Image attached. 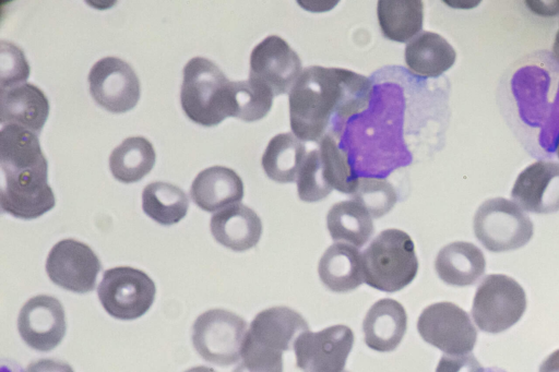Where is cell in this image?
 <instances>
[{
    "label": "cell",
    "mask_w": 559,
    "mask_h": 372,
    "mask_svg": "<svg viewBox=\"0 0 559 372\" xmlns=\"http://www.w3.org/2000/svg\"><path fill=\"white\" fill-rule=\"evenodd\" d=\"M370 97L366 76L342 68L309 67L289 92L292 131L302 142L319 143L366 109Z\"/></svg>",
    "instance_id": "6da1fadb"
},
{
    "label": "cell",
    "mask_w": 559,
    "mask_h": 372,
    "mask_svg": "<svg viewBox=\"0 0 559 372\" xmlns=\"http://www.w3.org/2000/svg\"><path fill=\"white\" fill-rule=\"evenodd\" d=\"M1 193L3 213L35 219L53 208L56 199L48 184V164L37 134L15 124L0 132Z\"/></svg>",
    "instance_id": "7a4b0ae2"
},
{
    "label": "cell",
    "mask_w": 559,
    "mask_h": 372,
    "mask_svg": "<svg viewBox=\"0 0 559 372\" xmlns=\"http://www.w3.org/2000/svg\"><path fill=\"white\" fill-rule=\"evenodd\" d=\"M306 331H309L306 320L288 307L259 312L247 329L239 364L251 371L283 370V352L292 349L296 338Z\"/></svg>",
    "instance_id": "3957f363"
},
{
    "label": "cell",
    "mask_w": 559,
    "mask_h": 372,
    "mask_svg": "<svg viewBox=\"0 0 559 372\" xmlns=\"http://www.w3.org/2000/svg\"><path fill=\"white\" fill-rule=\"evenodd\" d=\"M365 283L383 292L400 291L418 272L415 244L403 230L381 231L361 253Z\"/></svg>",
    "instance_id": "277c9868"
},
{
    "label": "cell",
    "mask_w": 559,
    "mask_h": 372,
    "mask_svg": "<svg viewBox=\"0 0 559 372\" xmlns=\"http://www.w3.org/2000/svg\"><path fill=\"white\" fill-rule=\"evenodd\" d=\"M551 79L547 69L528 64L518 70L511 83L521 120L539 130L538 143L548 153L555 152L559 139V88L551 93L559 76L549 93Z\"/></svg>",
    "instance_id": "5b68a950"
},
{
    "label": "cell",
    "mask_w": 559,
    "mask_h": 372,
    "mask_svg": "<svg viewBox=\"0 0 559 372\" xmlns=\"http://www.w3.org/2000/svg\"><path fill=\"white\" fill-rule=\"evenodd\" d=\"M229 83L222 70L203 57L190 59L183 68L180 103L197 124L214 127L230 117Z\"/></svg>",
    "instance_id": "8992f818"
},
{
    "label": "cell",
    "mask_w": 559,
    "mask_h": 372,
    "mask_svg": "<svg viewBox=\"0 0 559 372\" xmlns=\"http://www.w3.org/2000/svg\"><path fill=\"white\" fill-rule=\"evenodd\" d=\"M473 228L477 240L496 253L524 247L534 233L527 214L504 197L486 200L475 213Z\"/></svg>",
    "instance_id": "52a82bcc"
},
{
    "label": "cell",
    "mask_w": 559,
    "mask_h": 372,
    "mask_svg": "<svg viewBox=\"0 0 559 372\" xmlns=\"http://www.w3.org/2000/svg\"><path fill=\"white\" fill-rule=\"evenodd\" d=\"M525 309L523 287L510 276L490 274L476 289L472 316L480 331L498 334L519 322Z\"/></svg>",
    "instance_id": "ba28073f"
},
{
    "label": "cell",
    "mask_w": 559,
    "mask_h": 372,
    "mask_svg": "<svg viewBox=\"0 0 559 372\" xmlns=\"http://www.w3.org/2000/svg\"><path fill=\"white\" fill-rule=\"evenodd\" d=\"M247 322L223 309H212L198 316L192 326V343L207 362L227 367L241 358Z\"/></svg>",
    "instance_id": "9c48e42d"
},
{
    "label": "cell",
    "mask_w": 559,
    "mask_h": 372,
    "mask_svg": "<svg viewBox=\"0 0 559 372\" xmlns=\"http://www.w3.org/2000/svg\"><path fill=\"white\" fill-rule=\"evenodd\" d=\"M105 311L118 320H134L152 307L156 287L141 269L119 266L104 272L97 289Z\"/></svg>",
    "instance_id": "30bf717a"
},
{
    "label": "cell",
    "mask_w": 559,
    "mask_h": 372,
    "mask_svg": "<svg viewBox=\"0 0 559 372\" xmlns=\"http://www.w3.org/2000/svg\"><path fill=\"white\" fill-rule=\"evenodd\" d=\"M417 331L426 343L445 355L469 353L477 340L467 312L448 301L426 307L418 317Z\"/></svg>",
    "instance_id": "8fae6325"
},
{
    "label": "cell",
    "mask_w": 559,
    "mask_h": 372,
    "mask_svg": "<svg viewBox=\"0 0 559 372\" xmlns=\"http://www.w3.org/2000/svg\"><path fill=\"white\" fill-rule=\"evenodd\" d=\"M354 339L353 331L343 324L306 331L294 343L296 364L302 372H342Z\"/></svg>",
    "instance_id": "7c38bea8"
},
{
    "label": "cell",
    "mask_w": 559,
    "mask_h": 372,
    "mask_svg": "<svg viewBox=\"0 0 559 372\" xmlns=\"http://www.w3.org/2000/svg\"><path fill=\"white\" fill-rule=\"evenodd\" d=\"M100 261L85 243L74 239H63L50 250L46 261V272L57 286L76 293H85L95 288Z\"/></svg>",
    "instance_id": "4fadbf2b"
},
{
    "label": "cell",
    "mask_w": 559,
    "mask_h": 372,
    "mask_svg": "<svg viewBox=\"0 0 559 372\" xmlns=\"http://www.w3.org/2000/svg\"><path fill=\"white\" fill-rule=\"evenodd\" d=\"M90 93L104 109L122 113L135 107L140 99V81L134 70L117 57H105L88 73Z\"/></svg>",
    "instance_id": "5bb4252c"
},
{
    "label": "cell",
    "mask_w": 559,
    "mask_h": 372,
    "mask_svg": "<svg viewBox=\"0 0 559 372\" xmlns=\"http://www.w3.org/2000/svg\"><path fill=\"white\" fill-rule=\"evenodd\" d=\"M300 74L299 56L280 36H267L252 49L249 77L266 85L274 95L290 92Z\"/></svg>",
    "instance_id": "9a60e30c"
},
{
    "label": "cell",
    "mask_w": 559,
    "mask_h": 372,
    "mask_svg": "<svg viewBox=\"0 0 559 372\" xmlns=\"http://www.w3.org/2000/svg\"><path fill=\"white\" fill-rule=\"evenodd\" d=\"M17 329L22 339L37 351H50L64 337L67 324L62 304L47 295L31 298L21 309Z\"/></svg>",
    "instance_id": "2e32d148"
},
{
    "label": "cell",
    "mask_w": 559,
    "mask_h": 372,
    "mask_svg": "<svg viewBox=\"0 0 559 372\" xmlns=\"http://www.w3.org/2000/svg\"><path fill=\"white\" fill-rule=\"evenodd\" d=\"M511 197L531 213L559 212V163L537 160L527 166L518 176Z\"/></svg>",
    "instance_id": "e0dca14e"
},
{
    "label": "cell",
    "mask_w": 559,
    "mask_h": 372,
    "mask_svg": "<svg viewBox=\"0 0 559 372\" xmlns=\"http://www.w3.org/2000/svg\"><path fill=\"white\" fill-rule=\"evenodd\" d=\"M49 115V101L44 92L24 83L0 93V122L15 124L39 134Z\"/></svg>",
    "instance_id": "ac0fdd59"
},
{
    "label": "cell",
    "mask_w": 559,
    "mask_h": 372,
    "mask_svg": "<svg viewBox=\"0 0 559 372\" xmlns=\"http://www.w3.org/2000/svg\"><path fill=\"white\" fill-rule=\"evenodd\" d=\"M406 329L407 314L404 307L390 298L374 302L362 322L365 344L379 352L395 350Z\"/></svg>",
    "instance_id": "d6986e66"
},
{
    "label": "cell",
    "mask_w": 559,
    "mask_h": 372,
    "mask_svg": "<svg viewBox=\"0 0 559 372\" xmlns=\"http://www.w3.org/2000/svg\"><path fill=\"white\" fill-rule=\"evenodd\" d=\"M210 228L218 243L236 252L255 247L262 235L260 217L241 203L215 213L211 218Z\"/></svg>",
    "instance_id": "ffe728a7"
},
{
    "label": "cell",
    "mask_w": 559,
    "mask_h": 372,
    "mask_svg": "<svg viewBox=\"0 0 559 372\" xmlns=\"http://www.w3.org/2000/svg\"><path fill=\"white\" fill-rule=\"evenodd\" d=\"M190 195L201 209L216 212L242 200L243 183L233 169L212 166L198 173L191 184Z\"/></svg>",
    "instance_id": "44dd1931"
},
{
    "label": "cell",
    "mask_w": 559,
    "mask_h": 372,
    "mask_svg": "<svg viewBox=\"0 0 559 372\" xmlns=\"http://www.w3.org/2000/svg\"><path fill=\"white\" fill-rule=\"evenodd\" d=\"M318 274L329 290L338 293L353 291L365 283L361 253L352 244L335 242L321 256Z\"/></svg>",
    "instance_id": "7402d4cb"
},
{
    "label": "cell",
    "mask_w": 559,
    "mask_h": 372,
    "mask_svg": "<svg viewBox=\"0 0 559 372\" xmlns=\"http://www.w3.org/2000/svg\"><path fill=\"white\" fill-rule=\"evenodd\" d=\"M435 269L438 277L450 286L474 285L485 273L484 253L475 244L454 241L444 245L437 254Z\"/></svg>",
    "instance_id": "603a6c76"
},
{
    "label": "cell",
    "mask_w": 559,
    "mask_h": 372,
    "mask_svg": "<svg viewBox=\"0 0 559 372\" xmlns=\"http://www.w3.org/2000/svg\"><path fill=\"white\" fill-rule=\"evenodd\" d=\"M404 59L413 73L426 77H437L454 64L456 52L444 37L425 31L408 41Z\"/></svg>",
    "instance_id": "cb8c5ba5"
},
{
    "label": "cell",
    "mask_w": 559,
    "mask_h": 372,
    "mask_svg": "<svg viewBox=\"0 0 559 372\" xmlns=\"http://www.w3.org/2000/svg\"><path fill=\"white\" fill-rule=\"evenodd\" d=\"M306 146L293 132L273 136L262 155L265 175L280 183L294 182L306 158Z\"/></svg>",
    "instance_id": "d4e9b609"
},
{
    "label": "cell",
    "mask_w": 559,
    "mask_h": 372,
    "mask_svg": "<svg viewBox=\"0 0 559 372\" xmlns=\"http://www.w3.org/2000/svg\"><path fill=\"white\" fill-rule=\"evenodd\" d=\"M377 16L385 38L406 43L423 28L424 3L420 0H380Z\"/></svg>",
    "instance_id": "484cf974"
},
{
    "label": "cell",
    "mask_w": 559,
    "mask_h": 372,
    "mask_svg": "<svg viewBox=\"0 0 559 372\" xmlns=\"http://www.w3.org/2000/svg\"><path fill=\"white\" fill-rule=\"evenodd\" d=\"M331 238L356 248L362 247L374 231L372 217L354 200L335 203L326 214Z\"/></svg>",
    "instance_id": "4316f807"
},
{
    "label": "cell",
    "mask_w": 559,
    "mask_h": 372,
    "mask_svg": "<svg viewBox=\"0 0 559 372\" xmlns=\"http://www.w3.org/2000/svg\"><path fill=\"white\" fill-rule=\"evenodd\" d=\"M155 159L156 154L148 140L143 136H130L111 152L109 168L118 181L133 183L152 170Z\"/></svg>",
    "instance_id": "83f0119b"
},
{
    "label": "cell",
    "mask_w": 559,
    "mask_h": 372,
    "mask_svg": "<svg viewBox=\"0 0 559 372\" xmlns=\"http://www.w3.org/2000/svg\"><path fill=\"white\" fill-rule=\"evenodd\" d=\"M188 207L187 194L175 184L156 181L143 190V212L160 225L170 226L179 223L187 215Z\"/></svg>",
    "instance_id": "f1b7e54d"
},
{
    "label": "cell",
    "mask_w": 559,
    "mask_h": 372,
    "mask_svg": "<svg viewBox=\"0 0 559 372\" xmlns=\"http://www.w3.org/2000/svg\"><path fill=\"white\" fill-rule=\"evenodd\" d=\"M273 92L260 81L249 77L229 83L230 117L251 122L267 115Z\"/></svg>",
    "instance_id": "f546056e"
},
{
    "label": "cell",
    "mask_w": 559,
    "mask_h": 372,
    "mask_svg": "<svg viewBox=\"0 0 559 372\" xmlns=\"http://www.w3.org/2000/svg\"><path fill=\"white\" fill-rule=\"evenodd\" d=\"M319 151L331 187L342 193L352 194L359 177L354 171L347 155L338 148L332 136H325L319 142Z\"/></svg>",
    "instance_id": "4dcf8cb0"
},
{
    "label": "cell",
    "mask_w": 559,
    "mask_h": 372,
    "mask_svg": "<svg viewBox=\"0 0 559 372\" xmlns=\"http://www.w3.org/2000/svg\"><path fill=\"white\" fill-rule=\"evenodd\" d=\"M296 182L298 196L304 202L321 201L332 192L319 148L307 153Z\"/></svg>",
    "instance_id": "1f68e13d"
},
{
    "label": "cell",
    "mask_w": 559,
    "mask_h": 372,
    "mask_svg": "<svg viewBox=\"0 0 559 372\" xmlns=\"http://www.w3.org/2000/svg\"><path fill=\"white\" fill-rule=\"evenodd\" d=\"M352 200L359 203L372 218L388 214L397 201L394 187L380 178L359 177Z\"/></svg>",
    "instance_id": "d6a6232c"
},
{
    "label": "cell",
    "mask_w": 559,
    "mask_h": 372,
    "mask_svg": "<svg viewBox=\"0 0 559 372\" xmlns=\"http://www.w3.org/2000/svg\"><path fill=\"white\" fill-rule=\"evenodd\" d=\"M29 65L23 51L12 43L1 41L0 49V86L11 88L28 79Z\"/></svg>",
    "instance_id": "836d02e7"
},
{
    "label": "cell",
    "mask_w": 559,
    "mask_h": 372,
    "mask_svg": "<svg viewBox=\"0 0 559 372\" xmlns=\"http://www.w3.org/2000/svg\"><path fill=\"white\" fill-rule=\"evenodd\" d=\"M436 372H486L473 353L443 355Z\"/></svg>",
    "instance_id": "e575fe53"
},
{
    "label": "cell",
    "mask_w": 559,
    "mask_h": 372,
    "mask_svg": "<svg viewBox=\"0 0 559 372\" xmlns=\"http://www.w3.org/2000/svg\"><path fill=\"white\" fill-rule=\"evenodd\" d=\"M24 372H74L73 369L66 362L40 359L27 365Z\"/></svg>",
    "instance_id": "d590c367"
},
{
    "label": "cell",
    "mask_w": 559,
    "mask_h": 372,
    "mask_svg": "<svg viewBox=\"0 0 559 372\" xmlns=\"http://www.w3.org/2000/svg\"><path fill=\"white\" fill-rule=\"evenodd\" d=\"M552 52H554L555 59L559 63V29H558V32L556 34V37H555V41H554V46H552Z\"/></svg>",
    "instance_id": "8d00e7d4"
},
{
    "label": "cell",
    "mask_w": 559,
    "mask_h": 372,
    "mask_svg": "<svg viewBox=\"0 0 559 372\" xmlns=\"http://www.w3.org/2000/svg\"><path fill=\"white\" fill-rule=\"evenodd\" d=\"M185 372H216V371L209 367L199 365V367L191 368Z\"/></svg>",
    "instance_id": "74e56055"
},
{
    "label": "cell",
    "mask_w": 559,
    "mask_h": 372,
    "mask_svg": "<svg viewBox=\"0 0 559 372\" xmlns=\"http://www.w3.org/2000/svg\"><path fill=\"white\" fill-rule=\"evenodd\" d=\"M233 372H283V371H249L238 364Z\"/></svg>",
    "instance_id": "f35d334b"
},
{
    "label": "cell",
    "mask_w": 559,
    "mask_h": 372,
    "mask_svg": "<svg viewBox=\"0 0 559 372\" xmlns=\"http://www.w3.org/2000/svg\"><path fill=\"white\" fill-rule=\"evenodd\" d=\"M486 372H506V371L498 369V368H491V369H488Z\"/></svg>",
    "instance_id": "ab89813d"
},
{
    "label": "cell",
    "mask_w": 559,
    "mask_h": 372,
    "mask_svg": "<svg viewBox=\"0 0 559 372\" xmlns=\"http://www.w3.org/2000/svg\"><path fill=\"white\" fill-rule=\"evenodd\" d=\"M557 156L559 158V142L557 143Z\"/></svg>",
    "instance_id": "60d3db41"
},
{
    "label": "cell",
    "mask_w": 559,
    "mask_h": 372,
    "mask_svg": "<svg viewBox=\"0 0 559 372\" xmlns=\"http://www.w3.org/2000/svg\"><path fill=\"white\" fill-rule=\"evenodd\" d=\"M342 372H348V371L344 370V371H342Z\"/></svg>",
    "instance_id": "b9f144b4"
}]
</instances>
